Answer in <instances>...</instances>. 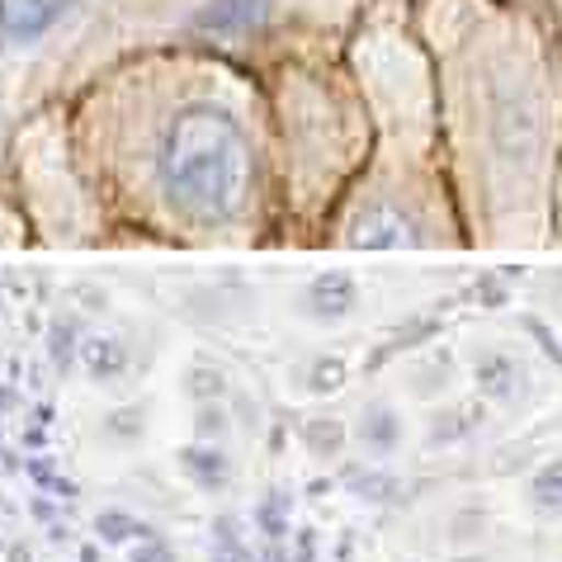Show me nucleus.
I'll return each mask as SVG.
<instances>
[{
	"instance_id": "obj_1",
	"label": "nucleus",
	"mask_w": 562,
	"mask_h": 562,
	"mask_svg": "<svg viewBox=\"0 0 562 562\" xmlns=\"http://www.w3.org/2000/svg\"><path fill=\"white\" fill-rule=\"evenodd\" d=\"M166 194L184 217L241 213L251 194V147L223 109H190L176 119L166 143Z\"/></svg>"
},
{
	"instance_id": "obj_2",
	"label": "nucleus",
	"mask_w": 562,
	"mask_h": 562,
	"mask_svg": "<svg viewBox=\"0 0 562 562\" xmlns=\"http://www.w3.org/2000/svg\"><path fill=\"white\" fill-rule=\"evenodd\" d=\"M61 10H67V0H0V29L14 38H34L57 24Z\"/></svg>"
},
{
	"instance_id": "obj_3",
	"label": "nucleus",
	"mask_w": 562,
	"mask_h": 562,
	"mask_svg": "<svg viewBox=\"0 0 562 562\" xmlns=\"http://www.w3.org/2000/svg\"><path fill=\"white\" fill-rule=\"evenodd\" d=\"M355 241L359 246H373V251H379V246H416V227L402 213L383 209V213H364V217H359Z\"/></svg>"
},
{
	"instance_id": "obj_4",
	"label": "nucleus",
	"mask_w": 562,
	"mask_h": 562,
	"mask_svg": "<svg viewBox=\"0 0 562 562\" xmlns=\"http://www.w3.org/2000/svg\"><path fill=\"white\" fill-rule=\"evenodd\" d=\"M477 387L496 402H510L515 393H525V369L510 355H487L477 364Z\"/></svg>"
},
{
	"instance_id": "obj_5",
	"label": "nucleus",
	"mask_w": 562,
	"mask_h": 562,
	"mask_svg": "<svg viewBox=\"0 0 562 562\" xmlns=\"http://www.w3.org/2000/svg\"><path fill=\"white\" fill-rule=\"evenodd\" d=\"M265 0H213V5L199 14V29H213V34H232V29L251 24L260 14Z\"/></svg>"
},
{
	"instance_id": "obj_6",
	"label": "nucleus",
	"mask_w": 562,
	"mask_h": 562,
	"mask_svg": "<svg viewBox=\"0 0 562 562\" xmlns=\"http://www.w3.org/2000/svg\"><path fill=\"white\" fill-rule=\"evenodd\" d=\"M529 502L539 515H562V459H549L529 477Z\"/></svg>"
}]
</instances>
